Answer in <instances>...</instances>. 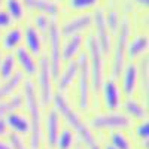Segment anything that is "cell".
Returning a JSON list of instances; mask_svg holds the SVG:
<instances>
[{"label": "cell", "mask_w": 149, "mask_h": 149, "mask_svg": "<svg viewBox=\"0 0 149 149\" xmlns=\"http://www.w3.org/2000/svg\"><path fill=\"white\" fill-rule=\"evenodd\" d=\"M22 106H24L22 94H14L9 98H5V100L0 102V118H6L9 113L19 110Z\"/></svg>", "instance_id": "obj_23"}, {"label": "cell", "mask_w": 149, "mask_h": 149, "mask_svg": "<svg viewBox=\"0 0 149 149\" xmlns=\"http://www.w3.org/2000/svg\"><path fill=\"white\" fill-rule=\"evenodd\" d=\"M8 125H6V121L5 118H0V137H3V136H8Z\"/></svg>", "instance_id": "obj_36"}, {"label": "cell", "mask_w": 149, "mask_h": 149, "mask_svg": "<svg viewBox=\"0 0 149 149\" xmlns=\"http://www.w3.org/2000/svg\"><path fill=\"white\" fill-rule=\"evenodd\" d=\"M9 145L12 146V149H30L26 143L22 142L21 136H17V134L9 136Z\"/></svg>", "instance_id": "obj_34"}, {"label": "cell", "mask_w": 149, "mask_h": 149, "mask_svg": "<svg viewBox=\"0 0 149 149\" xmlns=\"http://www.w3.org/2000/svg\"><path fill=\"white\" fill-rule=\"evenodd\" d=\"M84 37L81 34L69 36V39L64 42L63 48H61V61H72L81 54Z\"/></svg>", "instance_id": "obj_16"}, {"label": "cell", "mask_w": 149, "mask_h": 149, "mask_svg": "<svg viewBox=\"0 0 149 149\" xmlns=\"http://www.w3.org/2000/svg\"><path fill=\"white\" fill-rule=\"evenodd\" d=\"M26 5L33 9V10H37L43 15H48V17H55L58 14V6L57 3L51 2V0H30V2H26Z\"/></svg>", "instance_id": "obj_24"}, {"label": "cell", "mask_w": 149, "mask_h": 149, "mask_svg": "<svg viewBox=\"0 0 149 149\" xmlns=\"http://www.w3.org/2000/svg\"><path fill=\"white\" fill-rule=\"evenodd\" d=\"M21 42H22V29L19 27H9L8 31L2 36V48L9 52L19 48Z\"/></svg>", "instance_id": "obj_20"}, {"label": "cell", "mask_w": 149, "mask_h": 149, "mask_svg": "<svg viewBox=\"0 0 149 149\" xmlns=\"http://www.w3.org/2000/svg\"><path fill=\"white\" fill-rule=\"evenodd\" d=\"M6 125L8 128H10L14 131V134L17 136H24V134H29L30 133V122L29 118L22 116L18 112H14V113H9L6 118Z\"/></svg>", "instance_id": "obj_18"}, {"label": "cell", "mask_w": 149, "mask_h": 149, "mask_svg": "<svg viewBox=\"0 0 149 149\" xmlns=\"http://www.w3.org/2000/svg\"><path fill=\"white\" fill-rule=\"evenodd\" d=\"M0 60H2V52H0Z\"/></svg>", "instance_id": "obj_42"}, {"label": "cell", "mask_w": 149, "mask_h": 149, "mask_svg": "<svg viewBox=\"0 0 149 149\" xmlns=\"http://www.w3.org/2000/svg\"><path fill=\"white\" fill-rule=\"evenodd\" d=\"M15 61H17V66H19V72L22 74H27L29 78L34 76L37 73V61L34 60V55H31L29 51L24 46H19L15 49Z\"/></svg>", "instance_id": "obj_12"}, {"label": "cell", "mask_w": 149, "mask_h": 149, "mask_svg": "<svg viewBox=\"0 0 149 149\" xmlns=\"http://www.w3.org/2000/svg\"><path fill=\"white\" fill-rule=\"evenodd\" d=\"M37 97H39L40 106L48 107L52 103L54 97V78L51 73V66H49V60L46 55H42L37 61Z\"/></svg>", "instance_id": "obj_4"}, {"label": "cell", "mask_w": 149, "mask_h": 149, "mask_svg": "<svg viewBox=\"0 0 149 149\" xmlns=\"http://www.w3.org/2000/svg\"><path fill=\"white\" fill-rule=\"evenodd\" d=\"M24 2H30V0H24Z\"/></svg>", "instance_id": "obj_43"}, {"label": "cell", "mask_w": 149, "mask_h": 149, "mask_svg": "<svg viewBox=\"0 0 149 149\" xmlns=\"http://www.w3.org/2000/svg\"><path fill=\"white\" fill-rule=\"evenodd\" d=\"M78 73H79V64H78V60H72V61H67V66L66 69L58 74L57 78V88H58V93H64L67 91L72 84L78 79Z\"/></svg>", "instance_id": "obj_13"}, {"label": "cell", "mask_w": 149, "mask_h": 149, "mask_svg": "<svg viewBox=\"0 0 149 149\" xmlns=\"http://www.w3.org/2000/svg\"><path fill=\"white\" fill-rule=\"evenodd\" d=\"M131 125V119L121 112H106V113H98L91 118L90 128L95 131H121L127 130Z\"/></svg>", "instance_id": "obj_5"}, {"label": "cell", "mask_w": 149, "mask_h": 149, "mask_svg": "<svg viewBox=\"0 0 149 149\" xmlns=\"http://www.w3.org/2000/svg\"><path fill=\"white\" fill-rule=\"evenodd\" d=\"M22 37L26 42V49L31 55H40L42 52V37L33 26H27L22 31Z\"/></svg>", "instance_id": "obj_17"}, {"label": "cell", "mask_w": 149, "mask_h": 149, "mask_svg": "<svg viewBox=\"0 0 149 149\" xmlns=\"http://www.w3.org/2000/svg\"><path fill=\"white\" fill-rule=\"evenodd\" d=\"M5 6L8 15L12 18V21H19L24 18L26 9H24V3L21 0H5Z\"/></svg>", "instance_id": "obj_26"}, {"label": "cell", "mask_w": 149, "mask_h": 149, "mask_svg": "<svg viewBox=\"0 0 149 149\" xmlns=\"http://www.w3.org/2000/svg\"><path fill=\"white\" fill-rule=\"evenodd\" d=\"M52 102L55 104V110L60 113V116H63L66 119V122L72 127V131L74 134H78V137L81 139V142L86 146H93L97 143L95 140V136L93 133V130L90 128V125L86 124L81 115L78 113L76 110L72 107V104L69 103V100L64 97L63 93H55L52 97Z\"/></svg>", "instance_id": "obj_2"}, {"label": "cell", "mask_w": 149, "mask_h": 149, "mask_svg": "<svg viewBox=\"0 0 149 149\" xmlns=\"http://www.w3.org/2000/svg\"><path fill=\"white\" fill-rule=\"evenodd\" d=\"M78 106L81 110H86L90 106V90H91V79H90V70H88V61L86 54L81 52L78 55Z\"/></svg>", "instance_id": "obj_8"}, {"label": "cell", "mask_w": 149, "mask_h": 149, "mask_svg": "<svg viewBox=\"0 0 149 149\" xmlns=\"http://www.w3.org/2000/svg\"><path fill=\"white\" fill-rule=\"evenodd\" d=\"M136 3L140 5V6H143V8H146L148 3H149V0H136Z\"/></svg>", "instance_id": "obj_38"}, {"label": "cell", "mask_w": 149, "mask_h": 149, "mask_svg": "<svg viewBox=\"0 0 149 149\" xmlns=\"http://www.w3.org/2000/svg\"><path fill=\"white\" fill-rule=\"evenodd\" d=\"M22 82H24V74L21 72H17L9 79L2 81V84H0V102L5 100V98H9L10 95H14L15 91L22 85Z\"/></svg>", "instance_id": "obj_19"}, {"label": "cell", "mask_w": 149, "mask_h": 149, "mask_svg": "<svg viewBox=\"0 0 149 149\" xmlns=\"http://www.w3.org/2000/svg\"><path fill=\"white\" fill-rule=\"evenodd\" d=\"M137 70H139V81H140L142 91L145 93V98H148V91H149V60L148 57L142 60L140 67H137Z\"/></svg>", "instance_id": "obj_28"}, {"label": "cell", "mask_w": 149, "mask_h": 149, "mask_svg": "<svg viewBox=\"0 0 149 149\" xmlns=\"http://www.w3.org/2000/svg\"><path fill=\"white\" fill-rule=\"evenodd\" d=\"M2 2H3V0H0V3H2Z\"/></svg>", "instance_id": "obj_44"}, {"label": "cell", "mask_w": 149, "mask_h": 149, "mask_svg": "<svg viewBox=\"0 0 149 149\" xmlns=\"http://www.w3.org/2000/svg\"><path fill=\"white\" fill-rule=\"evenodd\" d=\"M45 36L48 39V52H49L48 60H49V66H51V73L54 81H57L61 69V33L55 19H52L49 30Z\"/></svg>", "instance_id": "obj_7"}, {"label": "cell", "mask_w": 149, "mask_h": 149, "mask_svg": "<svg viewBox=\"0 0 149 149\" xmlns=\"http://www.w3.org/2000/svg\"><path fill=\"white\" fill-rule=\"evenodd\" d=\"M93 24L95 26V39L97 43L103 51V54H107L110 51V34L104 21V12L103 10H95L93 15Z\"/></svg>", "instance_id": "obj_10"}, {"label": "cell", "mask_w": 149, "mask_h": 149, "mask_svg": "<svg viewBox=\"0 0 149 149\" xmlns=\"http://www.w3.org/2000/svg\"><path fill=\"white\" fill-rule=\"evenodd\" d=\"M124 110H125V115L130 118H134L137 121H145L148 116V110L146 106H143L137 98L134 97H127V100L124 102Z\"/></svg>", "instance_id": "obj_21"}, {"label": "cell", "mask_w": 149, "mask_h": 149, "mask_svg": "<svg viewBox=\"0 0 149 149\" xmlns=\"http://www.w3.org/2000/svg\"><path fill=\"white\" fill-rule=\"evenodd\" d=\"M104 149H115V148H113V146H110V145H109V146H106Z\"/></svg>", "instance_id": "obj_41"}, {"label": "cell", "mask_w": 149, "mask_h": 149, "mask_svg": "<svg viewBox=\"0 0 149 149\" xmlns=\"http://www.w3.org/2000/svg\"><path fill=\"white\" fill-rule=\"evenodd\" d=\"M93 24V15L90 14H82L78 15L69 21H66L61 27L60 33L61 36H74V34H81L84 30H88Z\"/></svg>", "instance_id": "obj_11"}, {"label": "cell", "mask_w": 149, "mask_h": 149, "mask_svg": "<svg viewBox=\"0 0 149 149\" xmlns=\"http://www.w3.org/2000/svg\"><path fill=\"white\" fill-rule=\"evenodd\" d=\"M22 97L24 104L29 110V122H30V139L29 148L30 149H40L42 143V116H40V102L37 97L36 85L31 79H26L22 82Z\"/></svg>", "instance_id": "obj_1"}, {"label": "cell", "mask_w": 149, "mask_h": 149, "mask_svg": "<svg viewBox=\"0 0 149 149\" xmlns=\"http://www.w3.org/2000/svg\"><path fill=\"white\" fill-rule=\"evenodd\" d=\"M74 146V133L70 128L60 130L54 148L55 149H72Z\"/></svg>", "instance_id": "obj_27"}, {"label": "cell", "mask_w": 149, "mask_h": 149, "mask_svg": "<svg viewBox=\"0 0 149 149\" xmlns=\"http://www.w3.org/2000/svg\"><path fill=\"white\" fill-rule=\"evenodd\" d=\"M60 133V113L52 107L45 116V139L49 148H54L57 136Z\"/></svg>", "instance_id": "obj_14"}, {"label": "cell", "mask_w": 149, "mask_h": 149, "mask_svg": "<svg viewBox=\"0 0 149 149\" xmlns=\"http://www.w3.org/2000/svg\"><path fill=\"white\" fill-rule=\"evenodd\" d=\"M86 61H88V70H90V79H91V88L94 93L100 91V86L103 84V74H104V66H103V51L97 43L95 36H88L86 39Z\"/></svg>", "instance_id": "obj_3"}, {"label": "cell", "mask_w": 149, "mask_h": 149, "mask_svg": "<svg viewBox=\"0 0 149 149\" xmlns=\"http://www.w3.org/2000/svg\"><path fill=\"white\" fill-rule=\"evenodd\" d=\"M17 73V61L12 52L2 55L0 60V81H6Z\"/></svg>", "instance_id": "obj_25"}, {"label": "cell", "mask_w": 149, "mask_h": 149, "mask_svg": "<svg viewBox=\"0 0 149 149\" xmlns=\"http://www.w3.org/2000/svg\"><path fill=\"white\" fill-rule=\"evenodd\" d=\"M54 18L51 17H48V15H43V14H39V15H36L34 17V29L42 33V34H46L48 30H49V26H51V22H52Z\"/></svg>", "instance_id": "obj_30"}, {"label": "cell", "mask_w": 149, "mask_h": 149, "mask_svg": "<svg viewBox=\"0 0 149 149\" xmlns=\"http://www.w3.org/2000/svg\"><path fill=\"white\" fill-rule=\"evenodd\" d=\"M110 146H113L115 149H131V143L128 137L122 131H110Z\"/></svg>", "instance_id": "obj_29"}, {"label": "cell", "mask_w": 149, "mask_h": 149, "mask_svg": "<svg viewBox=\"0 0 149 149\" xmlns=\"http://www.w3.org/2000/svg\"><path fill=\"white\" fill-rule=\"evenodd\" d=\"M88 149H102V148H100V145H98V143H95V145H93V146H90Z\"/></svg>", "instance_id": "obj_39"}, {"label": "cell", "mask_w": 149, "mask_h": 149, "mask_svg": "<svg viewBox=\"0 0 149 149\" xmlns=\"http://www.w3.org/2000/svg\"><path fill=\"white\" fill-rule=\"evenodd\" d=\"M98 93H102L103 106L109 112L116 110L122 104V93L119 90L118 84L115 82V79L103 81V84L100 86V91H98Z\"/></svg>", "instance_id": "obj_9"}, {"label": "cell", "mask_w": 149, "mask_h": 149, "mask_svg": "<svg viewBox=\"0 0 149 149\" xmlns=\"http://www.w3.org/2000/svg\"><path fill=\"white\" fill-rule=\"evenodd\" d=\"M122 91L127 97H133L139 84V70L134 63L128 64L122 70Z\"/></svg>", "instance_id": "obj_15"}, {"label": "cell", "mask_w": 149, "mask_h": 149, "mask_svg": "<svg viewBox=\"0 0 149 149\" xmlns=\"http://www.w3.org/2000/svg\"><path fill=\"white\" fill-rule=\"evenodd\" d=\"M116 45L113 51V64H112V76L118 78L125 67V54H127V43L130 36V24L127 19H122L119 22V27L116 30Z\"/></svg>", "instance_id": "obj_6"}, {"label": "cell", "mask_w": 149, "mask_h": 149, "mask_svg": "<svg viewBox=\"0 0 149 149\" xmlns=\"http://www.w3.org/2000/svg\"><path fill=\"white\" fill-rule=\"evenodd\" d=\"M148 36H136L134 39L127 43V55L130 60H136V58H139L142 57L146 51H148Z\"/></svg>", "instance_id": "obj_22"}, {"label": "cell", "mask_w": 149, "mask_h": 149, "mask_svg": "<svg viewBox=\"0 0 149 149\" xmlns=\"http://www.w3.org/2000/svg\"><path fill=\"white\" fill-rule=\"evenodd\" d=\"M104 21H106V26H107V30L110 31H116L118 27H119V15L116 10H109L107 14H104Z\"/></svg>", "instance_id": "obj_32"}, {"label": "cell", "mask_w": 149, "mask_h": 149, "mask_svg": "<svg viewBox=\"0 0 149 149\" xmlns=\"http://www.w3.org/2000/svg\"><path fill=\"white\" fill-rule=\"evenodd\" d=\"M0 149H12V146L9 145V142H3V140H0Z\"/></svg>", "instance_id": "obj_37"}, {"label": "cell", "mask_w": 149, "mask_h": 149, "mask_svg": "<svg viewBox=\"0 0 149 149\" xmlns=\"http://www.w3.org/2000/svg\"><path fill=\"white\" fill-rule=\"evenodd\" d=\"M12 26V18L8 15L6 10L0 9V29H9Z\"/></svg>", "instance_id": "obj_35"}, {"label": "cell", "mask_w": 149, "mask_h": 149, "mask_svg": "<svg viewBox=\"0 0 149 149\" xmlns=\"http://www.w3.org/2000/svg\"><path fill=\"white\" fill-rule=\"evenodd\" d=\"M136 136L145 143H148V139H149V124L148 121H142L137 127H136Z\"/></svg>", "instance_id": "obj_33"}, {"label": "cell", "mask_w": 149, "mask_h": 149, "mask_svg": "<svg viewBox=\"0 0 149 149\" xmlns=\"http://www.w3.org/2000/svg\"><path fill=\"white\" fill-rule=\"evenodd\" d=\"M97 3H98V0H69L67 6L72 10L81 12V10H86V9L94 8Z\"/></svg>", "instance_id": "obj_31"}, {"label": "cell", "mask_w": 149, "mask_h": 149, "mask_svg": "<svg viewBox=\"0 0 149 149\" xmlns=\"http://www.w3.org/2000/svg\"><path fill=\"white\" fill-rule=\"evenodd\" d=\"M74 149H84V148H82V145H78V146H74Z\"/></svg>", "instance_id": "obj_40"}]
</instances>
